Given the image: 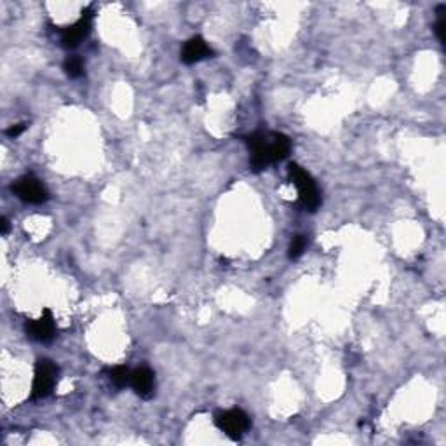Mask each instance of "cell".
Wrapping results in <instances>:
<instances>
[{
  "label": "cell",
  "instance_id": "8992f818",
  "mask_svg": "<svg viewBox=\"0 0 446 446\" xmlns=\"http://www.w3.org/2000/svg\"><path fill=\"white\" fill-rule=\"evenodd\" d=\"M91 18L92 11L91 9H85V11L82 13V18L79 19L77 23H74V25L68 26V28H65L63 32H61V42H63V46L67 47V49L77 47L79 42L89 35V32H91Z\"/></svg>",
  "mask_w": 446,
  "mask_h": 446
},
{
  "label": "cell",
  "instance_id": "7a4b0ae2",
  "mask_svg": "<svg viewBox=\"0 0 446 446\" xmlns=\"http://www.w3.org/2000/svg\"><path fill=\"white\" fill-rule=\"evenodd\" d=\"M58 366L49 359H40L35 366V377L32 386V399H44L53 393L58 382Z\"/></svg>",
  "mask_w": 446,
  "mask_h": 446
},
{
  "label": "cell",
  "instance_id": "52a82bcc",
  "mask_svg": "<svg viewBox=\"0 0 446 446\" xmlns=\"http://www.w3.org/2000/svg\"><path fill=\"white\" fill-rule=\"evenodd\" d=\"M213 54L211 47L206 44V40L202 37H192L187 44L183 46V51H181V60L183 63L192 65L197 63V61L206 60Z\"/></svg>",
  "mask_w": 446,
  "mask_h": 446
},
{
  "label": "cell",
  "instance_id": "7c38bea8",
  "mask_svg": "<svg viewBox=\"0 0 446 446\" xmlns=\"http://www.w3.org/2000/svg\"><path fill=\"white\" fill-rule=\"evenodd\" d=\"M25 129H26V124H16V126H13V128L8 129V136H11V138H18V136L22 135Z\"/></svg>",
  "mask_w": 446,
  "mask_h": 446
},
{
  "label": "cell",
  "instance_id": "5b68a950",
  "mask_svg": "<svg viewBox=\"0 0 446 446\" xmlns=\"http://www.w3.org/2000/svg\"><path fill=\"white\" fill-rule=\"evenodd\" d=\"M26 333H28L30 338L42 342V344H47V342L53 340L56 337V322H54L51 311H44L39 319L26 322Z\"/></svg>",
  "mask_w": 446,
  "mask_h": 446
},
{
  "label": "cell",
  "instance_id": "ba28073f",
  "mask_svg": "<svg viewBox=\"0 0 446 446\" xmlns=\"http://www.w3.org/2000/svg\"><path fill=\"white\" fill-rule=\"evenodd\" d=\"M131 386L136 390V394L145 399H149L154 394L156 387V375L150 368H138L131 373Z\"/></svg>",
  "mask_w": 446,
  "mask_h": 446
},
{
  "label": "cell",
  "instance_id": "3957f363",
  "mask_svg": "<svg viewBox=\"0 0 446 446\" xmlns=\"http://www.w3.org/2000/svg\"><path fill=\"white\" fill-rule=\"evenodd\" d=\"M215 424L220 431H223L229 438L241 439L242 434L249 429V417L242 410L220 411L215 417Z\"/></svg>",
  "mask_w": 446,
  "mask_h": 446
},
{
  "label": "cell",
  "instance_id": "8fae6325",
  "mask_svg": "<svg viewBox=\"0 0 446 446\" xmlns=\"http://www.w3.org/2000/svg\"><path fill=\"white\" fill-rule=\"evenodd\" d=\"M305 248H307V238H305V236H297V238L291 241L290 258L297 260L298 256H302V253L305 251Z\"/></svg>",
  "mask_w": 446,
  "mask_h": 446
},
{
  "label": "cell",
  "instance_id": "6da1fadb",
  "mask_svg": "<svg viewBox=\"0 0 446 446\" xmlns=\"http://www.w3.org/2000/svg\"><path fill=\"white\" fill-rule=\"evenodd\" d=\"M288 173H290V178L295 183V187L298 188V197H300L302 206L311 209V211L317 209L319 204H321V195H319L317 185L312 180L311 174L305 170H302L298 164L293 163L288 166Z\"/></svg>",
  "mask_w": 446,
  "mask_h": 446
},
{
  "label": "cell",
  "instance_id": "277c9868",
  "mask_svg": "<svg viewBox=\"0 0 446 446\" xmlns=\"http://www.w3.org/2000/svg\"><path fill=\"white\" fill-rule=\"evenodd\" d=\"M13 192L18 195L22 201L28 202V204H42L47 201L49 194H47L46 187L42 181L37 180L35 176H23L13 185Z\"/></svg>",
  "mask_w": 446,
  "mask_h": 446
},
{
  "label": "cell",
  "instance_id": "4fadbf2b",
  "mask_svg": "<svg viewBox=\"0 0 446 446\" xmlns=\"http://www.w3.org/2000/svg\"><path fill=\"white\" fill-rule=\"evenodd\" d=\"M0 225H2V236H6L9 232V222L6 218L0 220Z\"/></svg>",
  "mask_w": 446,
  "mask_h": 446
},
{
  "label": "cell",
  "instance_id": "30bf717a",
  "mask_svg": "<svg viewBox=\"0 0 446 446\" xmlns=\"http://www.w3.org/2000/svg\"><path fill=\"white\" fill-rule=\"evenodd\" d=\"M65 72L70 79H79L84 74V63H82L81 58L70 56L67 61H65Z\"/></svg>",
  "mask_w": 446,
  "mask_h": 446
},
{
  "label": "cell",
  "instance_id": "9c48e42d",
  "mask_svg": "<svg viewBox=\"0 0 446 446\" xmlns=\"http://www.w3.org/2000/svg\"><path fill=\"white\" fill-rule=\"evenodd\" d=\"M110 380L115 383L117 387H124L128 383H131V373L126 366H115L112 372H110Z\"/></svg>",
  "mask_w": 446,
  "mask_h": 446
}]
</instances>
